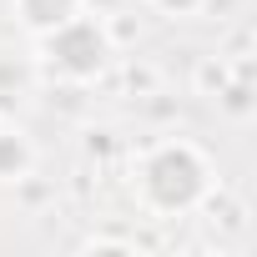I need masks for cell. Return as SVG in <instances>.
<instances>
[{
  "label": "cell",
  "mask_w": 257,
  "mask_h": 257,
  "mask_svg": "<svg viewBox=\"0 0 257 257\" xmlns=\"http://www.w3.org/2000/svg\"><path fill=\"white\" fill-rule=\"evenodd\" d=\"M147 192L162 202V207H187L197 192H202V162L182 147H167L162 157H152L147 167Z\"/></svg>",
  "instance_id": "obj_1"
},
{
  "label": "cell",
  "mask_w": 257,
  "mask_h": 257,
  "mask_svg": "<svg viewBox=\"0 0 257 257\" xmlns=\"http://www.w3.org/2000/svg\"><path fill=\"white\" fill-rule=\"evenodd\" d=\"M46 56H51L61 71H71V76H91V71L101 66V56H106V41H101V31L86 26V21H61L56 36L46 41Z\"/></svg>",
  "instance_id": "obj_2"
},
{
  "label": "cell",
  "mask_w": 257,
  "mask_h": 257,
  "mask_svg": "<svg viewBox=\"0 0 257 257\" xmlns=\"http://www.w3.org/2000/svg\"><path fill=\"white\" fill-rule=\"evenodd\" d=\"M16 6H21V21H26V26H36V31H56L61 21H71L76 0H16Z\"/></svg>",
  "instance_id": "obj_3"
},
{
  "label": "cell",
  "mask_w": 257,
  "mask_h": 257,
  "mask_svg": "<svg viewBox=\"0 0 257 257\" xmlns=\"http://www.w3.org/2000/svg\"><path fill=\"white\" fill-rule=\"evenodd\" d=\"M162 6H177V11H187V6H192V0H162Z\"/></svg>",
  "instance_id": "obj_4"
}]
</instances>
